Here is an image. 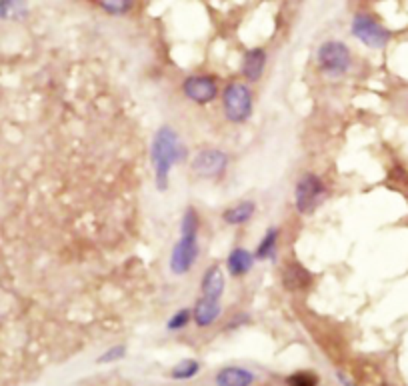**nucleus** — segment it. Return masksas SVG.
<instances>
[{
	"label": "nucleus",
	"mask_w": 408,
	"mask_h": 386,
	"mask_svg": "<svg viewBox=\"0 0 408 386\" xmlns=\"http://www.w3.org/2000/svg\"><path fill=\"white\" fill-rule=\"evenodd\" d=\"M183 140L172 126H160L150 144V165L155 170V184L164 193L170 184V172L184 158Z\"/></svg>",
	"instance_id": "1"
},
{
	"label": "nucleus",
	"mask_w": 408,
	"mask_h": 386,
	"mask_svg": "<svg viewBox=\"0 0 408 386\" xmlns=\"http://www.w3.org/2000/svg\"><path fill=\"white\" fill-rule=\"evenodd\" d=\"M254 111V97L251 86L244 83H228L223 90V112L232 125H244Z\"/></svg>",
	"instance_id": "2"
},
{
	"label": "nucleus",
	"mask_w": 408,
	"mask_h": 386,
	"mask_svg": "<svg viewBox=\"0 0 408 386\" xmlns=\"http://www.w3.org/2000/svg\"><path fill=\"white\" fill-rule=\"evenodd\" d=\"M316 64L326 76H342L352 64L351 48L340 41H326L318 46Z\"/></svg>",
	"instance_id": "3"
},
{
	"label": "nucleus",
	"mask_w": 408,
	"mask_h": 386,
	"mask_svg": "<svg viewBox=\"0 0 408 386\" xmlns=\"http://www.w3.org/2000/svg\"><path fill=\"white\" fill-rule=\"evenodd\" d=\"M326 196L324 180L314 172H304L296 180L295 186V207L300 214H312Z\"/></svg>",
	"instance_id": "4"
},
{
	"label": "nucleus",
	"mask_w": 408,
	"mask_h": 386,
	"mask_svg": "<svg viewBox=\"0 0 408 386\" xmlns=\"http://www.w3.org/2000/svg\"><path fill=\"white\" fill-rule=\"evenodd\" d=\"M352 36L368 48H384L391 41V30L380 25L374 16L358 13L352 18Z\"/></svg>",
	"instance_id": "5"
},
{
	"label": "nucleus",
	"mask_w": 408,
	"mask_h": 386,
	"mask_svg": "<svg viewBox=\"0 0 408 386\" xmlns=\"http://www.w3.org/2000/svg\"><path fill=\"white\" fill-rule=\"evenodd\" d=\"M230 165V158L225 151L220 149H204V151H198L190 163L192 172L197 174L198 179L204 180H218L223 179L228 170Z\"/></svg>",
	"instance_id": "6"
},
{
	"label": "nucleus",
	"mask_w": 408,
	"mask_h": 386,
	"mask_svg": "<svg viewBox=\"0 0 408 386\" xmlns=\"http://www.w3.org/2000/svg\"><path fill=\"white\" fill-rule=\"evenodd\" d=\"M183 95L198 106H206L220 95L218 81L212 74H190L183 81Z\"/></svg>",
	"instance_id": "7"
},
{
	"label": "nucleus",
	"mask_w": 408,
	"mask_h": 386,
	"mask_svg": "<svg viewBox=\"0 0 408 386\" xmlns=\"http://www.w3.org/2000/svg\"><path fill=\"white\" fill-rule=\"evenodd\" d=\"M198 254H200V244H198V236H181L178 242L174 244V249L170 252V273L176 276H183L192 270V266L197 264Z\"/></svg>",
	"instance_id": "8"
},
{
	"label": "nucleus",
	"mask_w": 408,
	"mask_h": 386,
	"mask_svg": "<svg viewBox=\"0 0 408 386\" xmlns=\"http://www.w3.org/2000/svg\"><path fill=\"white\" fill-rule=\"evenodd\" d=\"M226 289V278L223 268L218 264H212L204 270V275L200 278V296L206 298V301H214V303H220L223 296H225Z\"/></svg>",
	"instance_id": "9"
},
{
	"label": "nucleus",
	"mask_w": 408,
	"mask_h": 386,
	"mask_svg": "<svg viewBox=\"0 0 408 386\" xmlns=\"http://www.w3.org/2000/svg\"><path fill=\"white\" fill-rule=\"evenodd\" d=\"M282 287L288 292H300L312 287V273L298 261H290L282 268Z\"/></svg>",
	"instance_id": "10"
},
{
	"label": "nucleus",
	"mask_w": 408,
	"mask_h": 386,
	"mask_svg": "<svg viewBox=\"0 0 408 386\" xmlns=\"http://www.w3.org/2000/svg\"><path fill=\"white\" fill-rule=\"evenodd\" d=\"M267 60L268 55L265 48H251V50H246L244 56H242V67H240L242 76L248 83H258L262 78V74H265Z\"/></svg>",
	"instance_id": "11"
},
{
	"label": "nucleus",
	"mask_w": 408,
	"mask_h": 386,
	"mask_svg": "<svg viewBox=\"0 0 408 386\" xmlns=\"http://www.w3.org/2000/svg\"><path fill=\"white\" fill-rule=\"evenodd\" d=\"M254 382H256V374L244 366H237V364L220 368L214 376L216 386H253Z\"/></svg>",
	"instance_id": "12"
},
{
	"label": "nucleus",
	"mask_w": 408,
	"mask_h": 386,
	"mask_svg": "<svg viewBox=\"0 0 408 386\" xmlns=\"http://www.w3.org/2000/svg\"><path fill=\"white\" fill-rule=\"evenodd\" d=\"M220 315H223V304L206 301L202 296H198V301L192 306V322L198 329H211L212 324H216Z\"/></svg>",
	"instance_id": "13"
},
{
	"label": "nucleus",
	"mask_w": 408,
	"mask_h": 386,
	"mask_svg": "<svg viewBox=\"0 0 408 386\" xmlns=\"http://www.w3.org/2000/svg\"><path fill=\"white\" fill-rule=\"evenodd\" d=\"M254 254L248 249H242V247H237L228 252L226 256V270L232 278H242L246 276L254 268Z\"/></svg>",
	"instance_id": "14"
},
{
	"label": "nucleus",
	"mask_w": 408,
	"mask_h": 386,
	"mask_svg": "<svg viewBox=\"0 0 408 386\" xmlns=\"http://www.w3.org/2000/svg\"><path fill=\"white\" fill-rule=\"evenodd\" d=\"M256 214V202L254 200H242L239 205H232L223 212V221L228 226H242L253 221V216Z\"/></svg>",
	"instance_id": "15"
},
{
	"label": "nucleus",
	"mask_w": 408,
	"mask_h": 386,
	"mask_svg": "<svg viewBox=\"0 0 408 386\" xmlns=\"http://www.w3.org/2000/svg\"><path fill=\"white\" fill-rule=\"evenodd\" d=\"M279 238H281L279 226H270L262 236V240L258 242L254 259L256 261H272L276 256V250H279Z\"/></svg>",
	"instance_id": "16"
},
{
	"label": "nucleus",
	"mask_w": 408,
	"mask_h": 386,
	"mask_svg": "<svg viewBox=\"0 0 408 386\" xmlns=\"http://www.w3.org/2000/svg\"><path fill=\"white\" fill-rule=\"evenodd\" d=\"M29 14L27 0H0V20H22Z\"/></svg>",
	"instance_id": "17"
},
{
	"label": "nucleus",
	"mask_w": 408,
	"mask_h": 386,
	"mask_svg": "<svg viewBox=\"0 0 408 386\" xmlns=\"http://www.w3.org/2000/svg\"><path fill=\"white\" fill-rule=\"evenodd\" d=\"M198 373H200V362L197 359H183L178 364H174L170 368V378L172 380H178V382H184V380H192L197 378Z\"/></svg>",
	"instance_id": "18"
},
{
	"label": "nucleus",
	"mask_w": 408,
	"mask_h": 386,
	"mask_svg": "<svg viewBox=\"0 0 408 386\" xmlns=\"http://www.w3.org/2000/svg\"><path fill=\"white\" fill-rule=\"evenodd\" d=\"M200 233V214L195 207H186L181 221V236H198Z\"/></svg>",
	"instance_id": "19"
},
{
	"label": "nucleus",
	"mask_w": 408,
	"mask_h": 386,
	"mask_svg": "<svg viewBox=\"0 0 408 386\" xmlns=\"http://www.w3.org/2000/svg\"><path fill=\"white\" fill-rule=\"evenodd\" d=\"M192 322V308H181L176 310L167 322V331L169 332H181L188 329V324Z\"/></svg>",
	"instance_id": "20"
},
{
	"label": "nucleus",
	"mask_w": 408,
	"mask_h": 386,
	"mask_svg": "<svg viewBox=\"0 0 408 386\" xmlns=\"http://www.w3.org/2000/svg\"><path fill=\"white\" fill-rule=\"evenodd\" d=\"M286 385L288 386H318L321 385V376L312 371H296V373L286 376Z\"/></svg>",
	"instance_id": "21"
},
{
	"label": "nucleus",
	"mask_w": 408,
	"mask_h": 386,
	"mask_svg": "<svg viewBox=\"0 0 408 386\" xmlns=\"http://www.w3.org/2000/svg\"><path fill=\"white\" fill-rule=\"evenodd\" d=\"M99 6L104 13L113 14V16H122L130 13V8L134 6V0H99Z\"/></svg>",
	"instance_id": "22"
},
{
	"label": "nucleus",
	"mask_w": 408,
	"mask_h": 386,
	"mask_svg": "<svg viewBox=\"0 0 408 386\" xmlns=\"http://www.w3.org/2000/svg\"><path fill=\"white\" fill-rule=\"evenodd\" d=\"M125 357H127V346L125 345L111 346L108 350H104L99 359H97V364H114V362L122 360Z\"/></svg>",
	"instance_id": "23"
}]
</instances>
